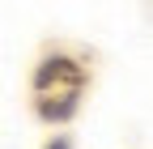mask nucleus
I'll use <instances>...</instances> for the list:
<instances>
[{"label": "nucleus", "instance_id": "obj_1", "mask_svg": "<svg viewBox=\"0 0 153 149\" xmlns=\"http://www.w3.org/2000/svg\"><path fill=\"white\" fill-rule=\"evenodd\" d=\"M60 81H68L72 89H81V68H76L72 60H47L43 68L34 72V89H38V94H47V89L60 85Z\"/></svg>", "mask_w": 153, "mask_h": 149}, {"label": "nucleus", "instance_id": "obj_2", "mask_svg": "<svg viewBox=\"0 0 153 149\" xmlns=\"http://www.w3.org/2000/svg\"><path fill=\"white\" fill-rule=\"evenodd\" d=\"M72 111H76V94H64L60 102H51V98H38V115H43V119H68L72 115Z\"/></svg>", "mask_w": 153, "mask_h": 149}, {"label": "nucleus", "instance_id": "obj_3", "mask_svg": "<svg viewBox=\"0 0 153 149\" xmlns=\"http://www.w3.org/2000/svg\"><path fill=\"white\" fill-rule=\"evenodd\" d=\"M51 149H68V145H64V141H55V145H51Z\"/></svg>", "mask_w": 153, "mask_h": 149}]
</instances>
